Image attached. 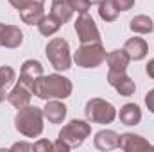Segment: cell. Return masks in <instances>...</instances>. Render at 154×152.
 I'll return each mask as SVG.
<instances>
[{
	"label": "cell",
	"instance_id": "obj_1",
	"mask_svg": "<svg viewBox=\"0 0 154 152\" xmlns=\"http://www.w3.org/2000/svg\"><path fill=\"white\" fill-rule=\"evenodd\" d=\"M72 90L74 86L70 79H66L61 74H50V75H41L34 81L32 93L41 100H50V99L65 100L72 95Z\"/></svg>",
	"mask_w": 154,
	"mask_h": 152
},
{
	"label": "cell",
	"instance_id": "obj_2",
	"mask_svg": "<svg viewBox=\"0 0 154 152\" xmlns=\"http://www.w3.org/2000/svg\"><path fill=\"white\" fill-rule=\"evenodd\" d=\"M43 109L36 106H25L14 116V129L25 138H38L43 132Z\"/></svg>",
	"mask_w": 154,
	"mask_h": 152
},
{
	"label": "cell",
	"instance_id": "obj_3",
	"mask_svg": "<svg viewBox=\"0 0 154 152\" xmlns=\"http://www.w3.org/2000/svg\"><path fill=\"white\" fill-rule=\"evenodd\" d=\"M106 48L100 41L82 43L74 52V63L81 68H97L106 61Z\"/></svg>",
	"mask_w": 154,
	"mask_h": 152
},
{
	"label": "cell",
	"instance_id": "obj_4",
	"mask_svg": "<svg viewBox=\"0 0 154 152\" xmlns=\"http://www.w3.org/2000/svg\"><path fill=\"white\" fill-rule=\"evenodd\" d=\"M47 59L57 72H66L72 66V54H70V45L63 38H52L45 47Z\"/></svg>",
	"mask_w": 154,
	"mask_h": 152
},
{
	"label": "cell",
	"instance_id": "obj_5",
	"mask_svg": "<svg viewBox=\"0 0 154 152\" xmlns=\"http://www.w3.org/2000/svg\"><path fill=\"white\" fill-rule=\"evenodd\" d=\"M84 114L86 120L91 123H100V125H108L116 118V109L115 106L104 99H90L84 106Z\"/></svg>",
	"mask_w": 154,
	"mask_h": 152
},
{
	"label": "cell",
	"instance_id": "obj_6",
	"mask_svg": "<svg viewBox=\"0 0 154 152\" xmlns=\"http://www.w3.org/2000/svg\"><path fill=\"white\" fill-rule=\"evenodd\" d=\"M90 134H91V125L88 122H84V120H77L75 118V120H70L59 131L57 138L63 140L70 149H77V147H81L86 141V138Z\"/></svg>",
	"mask_w": 154,
	"mask_h": 152
},
{
	"label": "cell",
	"instance_id": "obj_7",
	"mask_svg": "<svg viewBox=\"0 0 154 152\" xmlns=\"http://www.w3.org/2000/svg\"><path fill=\"white\" fill-rule=\"evenodd\" d=\"M74 29L77 32V38L81 43H93V41H100V31L97 27V23L93 22V18L84 13L79 14L74 23Z\"/></svg>",
	"mask_w": 154,
	"mask_h": 152
},
{
	"label": "cell",
	"instance_id": "obj_8",
	"mask_svg": "<svg viewBox=\"0 0 154 152\" xmlns=\"http://www.w3.org/2000/svg\"><path fill=\"white\" fill-rule=\"evenodd\" d=\"M108 84H109L111 88H115L116 93L122 95V97H131V95H134V91H136L134 81L127 75L125 72L109 70V72H108Z\"/></svg>",
	"mask_w": 154,
	"mask_h": 152
},
{
	"label": "cell",
	"instance_id": "obj_9",
	"mask_svg": "<svg viewBox=\"0 0 154 152\" xmlns=\"http://www.w3.org/2000/svg\"><path fill=\"white\" fill-rule=\"evenodd\" d=\"M118 149H122L125 152H145V150H154V145L140 134L124 132V134H120V147Z\"/></svg>",
	"mask_w": 154,
	"mask_h": 152
},
{
	"label": "cell",
	"instance_id": "obj_10",
	"mask_svg": "<svg viewBox=\"0 0 154 152\" xmlns=\"http://www.w3.org/2000/svg\"><path fill=\"white\" fill-rule=\"evenodd\" d=\"M41 75H43V66H41V63L36 61V59H27V61H23V65H22L20 81H18V82L25 84V86L32 91L34 81H36L38 77H41ZM32 95H34V93H32Z\"/></svg>",
	"mask_w": 154,
	"mask_h": 152
},
{
	"label": "cell",
	"instance_id": "obj_11",
	"mask_svg": "<svg viewBox=\"0 0 154 152\" xmlns=\"http://www.w3.org/2000/svg\"><path fill=\"white\" fill-rule=\"evenodd\" d=\"M93 145L97 150H113L120 147V134L113 129H102L95 134Z\"/></svg>",
	"mask_w": 154,
	"mask_h": 152
},
{
	"label": "cell",
	"instance_id": "obj_12",
	"mask_svg": "<svg viewBox=\"0 0 154 152\" xmlns=\"http://www.w3.org/2000/svg\"><path fill=\"white\" fill-rule=\"evenodd\" d=\"M31 99H32V91L25 84H22V82H16V86L7 93V102L14 109H22V108L29 106Z\"/></svg>",
	"mask_w": 154,
	"mask_h": 152
},
{
	"label": "cell",
	"instance_id": "obj_13",
	"mask_svg": "<svg viewBox=\"0 0 154 152\" xmlns=\"http://www.w3.org/2000/svg\"><path fill=\"white\" fill-rule=\"evenodd\" d=\"M124 50L127 52V56L131 57V61H142L147 57L149 54V45L143 38H129L125 43H124Z\"/></svg>",
	"mask_w": 154,
	"mask_h": 152
},
{
	"label": "cell",
	"instance_id": "obj_14",
	"mask_svg": "<svg viewBox=\"0 0 154 152\" xmlns=\"http://www.w3.org/2000/svg\"><path fill=\"white\" fill-rule=\"evenodd\" d=\"M66 111H68V108H66L61 100L50 99V100H47V104H45V108H43V116H45L50 123H61V122L66 118Z\"/></svg>",
	"mask_w": 154,
	"mask_h": 152
},
{
	"label": "cell",
	"instance_id": "obj_15",
	"mask_svg": "<svg viewBox=\"0 0 154 152\" xmlns=\"http://www.w3.org/2000/svg\"><path fill=\"white\" fill-rule=\"evenodd\" d=\"M116 116L120 118V122L124 125H138L142 122V109H140L138 104L129 102V104H124L120 108V111L116 113Z\"/></svg>",
	"mask_w": 154,
	"mask_h": 152
},
{
	"label": "cell",
	"instance_id": "obj_16",
	"mask_svg": "<svg viewBox=\"0 0 154 152\" xmlns=\"http://www.w3.org/2000/svg\"><path fill=\"white\" fill-rule=\"evenodd\" d=\"M106 63L109 66V70H115V72H125L129 63H131V57L127 56V52L122 48V50H113L106 56Z\"/></svg>",
	"mask_w": 154,
	"mask_h": 152
},
{
	"label": "cell",
	"instance_id": "obj_17",
	"mask_svg": "<svg viewBox=\"0 0 154 152\" xmlns=\"http://www.w3.org/2000/svg\"><path fill=\"white\" fill-rule=\"evenodd\" d=\"M18 14H20V18H22L23 23H27V25H38V22L43 18L45 13H43V5H39V4H29V5L18 9Z\"/></svg>",
	"mask_w": 154,
	"mask_h": 152
},
{
	"label": "cell",
	"instance_id": "obj_18",
	"mask_svg": "<svg viewBox=\"0 0 154 152\" xmlns=\"http://www.w3.org/2000/svg\"><path fill=\"white\" fill-rule=\"evenodd\" d=\"M23 43V32L16 25H5L4 36H2V47L5 48H18Z\"/></svg>",
	"mask_w": 154,
	"mask_h": 152
},
{
	"label": "cell",
	"instance_id": "obj_19",
	"mask_svg": "<svg viewBox=\"0 0 154 152\" xmlns=\"http://www.w3.org/2000/svg\"><path fill=\"white\" fill-rule=\"evenodd\" d=\"M50 13L61 22V23H66L72 20L74 16V9L72 5L68 4V0H52V5H50Z\"/></svg>",
	"mask_w": 154,
	"mask_h": 152
},
{
	"label": "cell",
	"instance_id": "obj_20",
	"mask_svg": "<svg viewBox=\"0 0 154 152\" xmlns=\"http://www.w3.org/2000/svg\"><path fill=\"white\" fill-rule=\"evenodd\" d=\"M61 22L52 14V13H48V14H43V18L38 22V31L39 34H43V36H52V34H56L59 29H61Z\"/></svg>",
	"mask_w": 154,
	"mask_h": 152
},
{
	"label": "cell",
	"instance_id": "obj_21",
	"mask_svg": "<svg viewBox=\"0 0 154 152\" xmlns=\"http://www.w3.org/2000/svg\"><path fill=\"white\" fill-rule=\"evenodd\" d=\"M129 29H131L134 34H151L154 31V23L147 14H136V16L129 22Z\"/></svg>",
	"mask_w": 154,
	"mask_h": 152
},
{
	"label": "cell",
	"instance_id": "obj_22",
	"mask_svg": "<svg viewBox=\"0 0 154 152\" xmlns=\"http://www.w3.org/2000/svg\"><path fill=\"white\" fill-rule=\"evenodd\" d=\"M118 13L120 11H118V7L113 0H104L99 4V16L104 22H115L118 18Z\"/></svg>",
	"mask_w": 154,
	"mask_h": 152
},
{
	"label": "cell",
	"instance_id": "obj_23",
	"mask_svg": "<svg viewBox=\"0 0 154 152\" xmlns=\"http://www.w3.org/2000/svg\"><path fill=\"white\" fill-rule=\"evenodd\" d=\"M14 79H16V72L13 70V66H7V65L0 66V84L4 88L11 86L14 82Z\"/></svg>",
	"mask_w": 154,
	"mask_h": 152
},
{
	"label": "cell",
	"instance_id": "obj_24",
	"mask_svg": "<svg viewBox=\"0 0 154 152\" xmlns=\"http://www.w3.org/2000/svg\"><path fill=\"white\" fill-rule=\"evenodd\" d=\"M68 4L72 5V9L75 13H79V14H84L90 9V2L88 0H68Z\"/></svg>",
	"mask_w": 154,
	"mask_h": 152
},
{
	"label": "cell",
	"instance_id": "obj_25",
	"mask_svg": "<svg viewBox=\"0 0 154 152\" xmlns=\"http://www.w3.org/2000/svg\"><path fill=\"white\" fill-rule=\"evenodd\" d=\"M32 150H36V152H54V143H50L48 140H38L36 143H32Z\"/></svg>",
	"mask_w": 154,
	"mask_h": 152
},
{
	"label": "cell",
	"instance_id": "obj_26",
	"mask_svg": "<svg viewBox=\"0 0 154 152\" xmlns=\"http://www.w3.org/2000/svg\"><path fill=\"white\" fill-rule=\"evenodd\" d=\"M113 2L116 4L118 11H129V9H133L136 0H113Z\"/></svg>",
	"mask_w": 154,
	"mask_h": 152
},
{
	"label": "cell",
	"instance_id": "obj_27",
	"mask_svg": "<svg viewBox=\"0 0 154 152\" xmlns=\"http://www.w3.org/2000/svg\"><path fill=\"white\" fill-rule=\"evenodd\" d=\"M11 150L29 152V150H32V145H31V143H25V141H18V143H13V145H11Z\"/></svg>",
	"mask_w": 154,
	"mask_h": 152
},
{
	"label": "cell",
	"instance_id": "obj_28",
	"mask_svg": "<svg viewBox=\"0 0 154 152\" xmlns=\"http://www.w3.org/2000/svg\"><path fill=\"white\" fill-rule=\"evenodd\" d=\"M29 4H39V5H43L45 0H16V4H14L13 7H14V9H22V7H25V5H29Z\"/></svg>",
	"mask_w": 154,
	"mask_h": 152
},
{
	"label": "cell",
	"instance_id": "obj_29",
	"mask_svg": "<svg viewBox=\"0 0 154 152\" xmlns=\"http://www.w3.org/2000/svg\"><path fill=\"white\" fill-rule=\"evenodd\" d=\"M70 150H72V149H70L63 140H59V138H57V140L54 141V152H70Z\"/></svg>",
	"mask_w": 154,
	"mask_h": 152
},
{
	"label": "cell",
	"instance_id": "obj_30",
	"mask_svg": "<svg viewBox=\"0 0 154 152\" xmlns=\"http://www.w3.org/2000/svg\"><path fill=\"white\" fill-rule=\"evenodd\" d=\"M145 106H147V109L151 113H154V88L145 95Z\"/></svg>",
	"mask_w": 154,
	"mask_h": 152
},
{
	"label": "cell",
	"instance_id": "obj_31",
	"mask_svg": "<svg viewBox=\"0 0 154 152\" xmlns=\"http://www.w3.org/2000/svg\"><path fill=\"white\" fill-rule=\"evenodd\" d=\"M145 72H147V75L151 77V79H154V57L151 59V61H149V65H147Z\"/></svg>",
	"mask_w": 154,
	"mask_h": 152
},
{
	"label": "cell",
	"instance_id": "obj_32",
	"mask_svg": "<svg viewBox=\"0 0 154 152\" xmlns=\"http://www.w3.org/2000/svg\"><path fill=\"white\" fill-rule=\"evenodd\" d=\"M5 99H7V93H5V88H4V86L0 84V104H2V102H4Z\"/></svg>",
	"mask_w": 154,
	"mask_h": 152
},
{
	"label": "cell",
	"instance_id": "obj_33",
	"mask_svg": "<svg viewBox=\"0 0 154 152\" xmlns=\"http://www.w3.org/2000/svg\"><path fill=\"white\" fill-rule=\"evenodd\" d=\"M4 29H5V23L0 22V47H2V36H4Z\"/></svg>",
	"mask_w": 154,
	"mask_h": 152
},
{
	"label": "cell",
	"instance_id": "obj_34",
	"mask_svg": "<svg viewBox=\"0 0 154 152\" xmlns=\"http://www.w3.org/2000/svg\"><path fill=\"white\" fill-rule=\"evenodd\" d=\"M90 2V5H93V4H100V2H104V0H88Z\"/></svg>",
	"mask_w": 154,
	"mask_h": 152
},
{
	"label": "cell",
	"instance_id": "obj_35",
	"mask_svg": "<svg viewBox=\"0 0 154 152\" xmlns=\"http://www.w3.org/2000/svg\"><path fill=\"white\" fill-rule=\"evenodd\" d=\"M7 2H9L11 5H14V4H16V0H7Z\"/></svg>",
	"mask_w": 154,
	"mask_h": 152
}]
</instances>
